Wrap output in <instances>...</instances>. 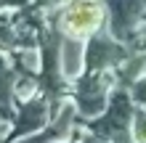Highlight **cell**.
<instances>
[{
    "label": "cell",
    "instance_id": "7c38bea8",
    "mask_svg": "<svg viewBox=\"0 0 146 143\" xmlns=\"http://www.w3.org/2000/svg\"><path fill=\"white\" fill-rule=\"evenodd\" d=\"M64 3H66V0H37L40 8H61Z\"/></svg>",
    "mask_w": 146,
    "mask_h": 143
},
{
    "label": "cell",
    "instance_id": "5b68a950",
    "mask_svg": "<svg viewBox=\"0 0 146 143\" xmlns=\"http://www.w3.org/2000/svg\"><path fill=\"white\" fill-rule=\"evenodd\" d=\"M50 117H53V106H50L48 96H42V93L29 98V101L16 103V114L11 119V140L42 130L50 122Z\"/></svg>",
    "mask_w": 146,
    "mask_h": 143
},
{
    "label": "cell",
    "instance_id": "277c9868",
    "mask_svg": "<svg viewBox=\"0 0 146 143\" xmlns=\"http://www.w3.org/2000/svg\"><path fill=\"white\" fill-rule=\"evenodd\" d=\"M130 56L125 40L114 37L109 29L96 32L93 37H88V53H85V72H101V69H117L125 58Z\"/></svg>",
    "mask_w": 146,
    "mask_h": 143
},
{
    "label": "cell",
    "instance_id": "9c48e42d",
    "mask_svg": "<svg viewBox=\"0 0 146 143\" xmlns=\"http://www.w3.org/2000/svg\"><path fill=\"white\" fill-rule=\"evenodd\" d=\"M19 48V32H16L13 16L0 13V53H13Z\"/></svg>",
    "mask_w": 146,
    "mask_h": 143
},
{
    "label": "cell",
    "instance_id": "3957f363",
    "mask_svg": "<svg viewBox=\"0 0 146 143\" xmlns=\"http://www.w3.org/2000/svg\"><path fill=\"white\" fill-rule=\"evenodd\" d=\"M117 88V74L114 69H101V72H85L69 85V98L77 109L80 122L96 119V117L109 106V98Z\"/></svg>",
    "mask_w": 146,
    "mask_h": 143
},
{
    "label": "cell",
    "instance_id": "4fadbf2b",
    "mask_svg": "<svg viewBox=\"0 0 146 143\" xmlns=\"http://www.w3.org/2000/svg\"><path fill=\"white\" fill-rule=\"evenodd\" d=\"M64 143H77V138H74V140H64Z\"/></svg>",
    "mask_w": 146,
    "mask_h": 143
},
{
    "label": "cell",
    "instance_id": "7a4b0ae2",
    "mask_svg": "<svg viewBox=\"0 0 146 143\" xmlns=\"http://www.w3.org/2000/svg\"><path fill=\"white\" fill-rule=\"evenodd\" d=\"M53 27L64 37L88 40L96 32L106 29L109 24V5L104 0H66L53 16Z\"/></svg>",
    "mask_w": 146,
    "mask_h": 143
},
{
    "label": "cell",
    "instance_id": "8fae6325",
    "mask_svg": "<svg viewBox=\"0 0 146 143\" xmlns=\"http://www.w3.org/2000/svg\"><path fill=\"white\" fill-rule=\"evenodd\" d=\"M127 90H130V96H133V101H135V106L146 109V74H143V77H138Z\"/></svg>",
    "mask_w": 146,
    "mask_h": 143
},
{
    "label": "cell",
    "instance_id": "52a82bcc",
    "mask_svg": "<svg viewBox=\"0 0 146 143\" xmlns=\"http://www.w3.org/2000/svg\"><path fill=\"white\" fill-rule=\"evenodd\" d=\"M16 77L19 72L13 69V61L8 53H0V117H5L8 122L16 114Z\"/></svg>",
    "mask_w": 146,
    "mask_h": 143
},
{
    "label": "cell",
    "instance_id": "30bf717a",
    "mask_svg": "<svg viewBox=\"0 0 146 143\" xmlns=\"http://www.w3.org/2000/svg\"><path fill=\"white\" fill-rule=\"evenodd\" d=\"M133 143H146V109L141 106H135V111H133Z\"/></svg>",
    "mask_w": 146,
    "mask_h": 143
},
{
    "label": "cell",
    "instance_id": "8992f818",
    "mask_svg": "<svg viewBox=\"0 0 146 143\" xmlns=\"http://www.w3.org/2000/svg\"><path fill=\"white\" fill-rule=\"evenodd\" d=\"M85 53H88V40L80 37H64L61 35V45H58V64H61V74L66 82H72L85 74Z\"/></svg>",
    "mask_w": 146,
    "mask_h": 143
},
{
    "label": "cell",
    "instance_id": "6da1fadb",
    "mask_svg": "<svg viewBox=\"0 0 146 143\" xmlns=\"http://www.w3.org/2000/svg\"><path fill=\"white\" fill-rule=\"evenodd\" d=\"M133 111H135V101L130 96V90L117 85L111 98H109V106L96 119L82 122V127L88 132H93V135L109 140V143H133V132H130Z\"/></svg>",
    "mask_w": 146,
    "mask_h": 143
},
{
    "label": "cell",
    "instance_id": "ba28073f",
    "mask_svg": "<svg viewBox=\"0 0 146 143\" xmlns=\"http://www.w3.org/2000/svg\"><path fill=\"white\" fill-rule=\"evenodd\" d=\"M114 74H117V85L130 88L138 77H143V74H146V53H130V56H127L125 61L114 69Z\"/></svg>",
    "mask_w": 146,
    "mask_h": 143
}]
</instances>
